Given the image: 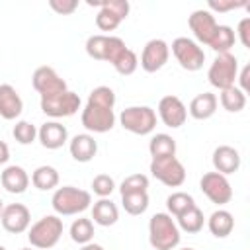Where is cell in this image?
<instances>
[{"instance_id": "cell-1", "label": "cell", "mask_w": 250, "mask_h": 250, "mask_svg": "<svg viewBox=\"0 0 250 250\" xmlns=\"http://www.w3.org/2000/svg\"><path fill=\"white\" fill-rule=\"evenodd\" d=\"M115 92L109 86H98L90 92L88 102L82 109L80 121L90 133H107L115 125Z\"/></svg>"}, {"instance_id": "cell-2", "label": "cell", "mask_w": 250, "mask_h": 250, "mask_svg": "<svg viewBox=\"0 0 250 250\" xmlns=\"http://www.w3.org/2000/svg\"><path fill=\"white\" fill-rule=\"evenodd\" d=\"M182 230L168 213H154L148 221V242L154 250H176Z\"/></svg>"}, {"instance_id": "cell-3", "label": "cell", "mask_w": 250, "mask_h": 250, "mask_svg": "<svg viewBox=\"0 0 250 250\" xmlns=\"http://www.w3.org/2000/svg\"><path fill=\"white\" fill-rule=\"evenodd\" d=\"M51 205L55 209V215L72 217V215L84 213L86 209L92 207V195L86 189H80L74 186H62V188L55 189V193L51 197Z\"/></svg>"}, {"instance_id": "cell-4", "label": "cell", "mask_w": 250, "mask_h": 250, "mask_svg": "<svg viewBox=\"0 0 250 250\" xmlns=\"http://www.w3.org/2000/svg\"><path fill=\"white\" fill-rule=\"evenodd\" d=\"M62 236V219L59 215H45L27 230V240L37 250L53 248Z\"/></svg>"}, {"instance_id": "cell-5", "label": "cell", "mask_w": 250, "mask_h": 250, "mask_svg": "<svg viewBox=\"0 0 250 250\" xmlns=\"http://www.w3.org/2000/svg\"><path fill=\"white\" fill-rule=\"evenodd\" d=\"M119 123L133 135H150L156 127V111L148 105H129L119 113Z\"/></svg>"}, {"instance_id": "cell-6", "label": "cell", "mask_w": 250, "mask_h": 250, "mask_svg": "<svg viewBox=\"0 0 250 250\" xmlns=\"http://www.w3.org/2000/svg\"><path fill=\"white\" fill-rule=\"evenodd\" d=\"M236 76H238V59L232 53H219L207 70L209 84L217 90L234 86Z\"/></svg>"}, {"instance_id": "cell-7", "label": "cell", "mask_w": 250, "mask_h": 250, "mask_svg": "<svg viewBox=\"0 0 250 250\" xmlns=\"http://www.w3.org/2000/svg\"><path fill=\"white\" fill-rule=\"evenodd\" d=\"M88 6L100 8V12L96 16V25H98L100 31H113V29H117L119 23L131 12V4L127 0H102V2L88 0Z\"/></svg>"}, {"instance_id": "cell-8", "label": "cell", "mask_w": 250, "mask_h": 250, "mask_svg": "<svg viewBox=\"0 0 250 250\" xmlns=\"http://www.w3.org/2000/svg\"><path fill=\"white\" fill-rule=\"evenodd\" d=\"M174 59L178 61V64L188 70V72H197L199 68H203L205 62V51L199 43H195L189 37H176L172 41L170 47Z\"/></svg>"}, {"instance_id": "cell-9", "label": "cell", "mask_w": 250, "mask_h": 250, "mask_svg": "<svg viewBox=\"0 0 250 250\" xmlns=\"http://www.w3.org/2000/svg\"><path fill=\"white\" fill-rule=\"evenodd\" d=\"M86 53L90 59L96 61H105V62H113L117 59V55L127 47L125 41L121 37L115 35H105V33H98V35H90L86 39Z\"/></svg>"}, {"instance_id": "cell-10", "label": "cell", "mask_w": 250, "mask_h": 250, "mask_svg": "<svg viewBox=\"0 0 250 250\" xmlns=\"http://www.w3.org/2000/svg\"><path fill=\"white\" fill-rule=\"evenodd\" d=\"M80 96L72 90H64L61 94H55V96H47V98H41L39 105H41V111L53 119H61V117H70L74 115L78 109H80Z\"/></svg>"}, {"instance_id": "cell-11", "label": "cell", "mask_w": 250, "mask_h": 250, "mask_svg": "<svg viewBox=\"0 0 250 250\" xmlns=\"http://www.w3.org/2000/svg\"><path fill=\"white\" fill-rule=\"evenodd\" d=\"M152 178L162 182L168 188H180L186 182V166L176 156H164V158H152L148 166Z\"/></svg>"}, {"instance_id": "cell-12", "label": "cell", "mask_w": 250, "mask_h": 250, "mask_svg": "<svg viewBox=\"0 0 250 250\" xmlns=\"http://www.w3.org/2000/svg\"><path fill=\"white\" fill-rule=\"evenodd\" d=\"M199 189L215 205H227L232 199V186L227 176L219 172H205L199 180Z\"/></svg>"}, {"instance_id": "cell-13", "label": "cell", "mask_w": 250, "mask_h": 250, "mask_svg": "<svg viewBox=\"0 0 250 250\" xmlns=\"http://www.w3.org/2000/svg\"><path fill=\"white\" fill-rule=\"evenodd\" d=\"M31 84H33L35 92L41 98L55 96V94H61V92L68 90L64 78H61V74L53 66H39V68H35L33 76H31Z\"/></svg>"}, {"instance_id": "cell-14", "label": "cell", "mask_w": 250, "mask_h": 250, "mask_svg": "<svg viewBox=\"0 0 250 250\" xmlns=\"http://www.w3.org/2000/svg\"><path fill=\"white\" fill-rule=\"evenodd\" d=\"M170 59V45L164 39H150L141 53V68L145 72H158Z\"/></svg>"}, {"instance_id": "cell-15", "label": "cell", "mask_w": 250, "mask_h": 250, "mask_svg": "<svg viewBox=\"0 0 250 250\" xmlns=\"http://www.w3.org/2000/svg\"><path fill=\"white\" fill-rule=\"evenodd\" d=\"M188 25H189V29H191V33L195 37V43H201V45H207V47H209L217 27H219L215 16L209 10H203V8L201 10H193L189 14Z\"/></svg>"}, {"instance_id": "cell-16", "label": "cell", "mask_w": 250, "mask_h": 250, "mask_svg": "<svg viewBox=\"0 0 250 250\" xmlns=\"http://www.w3.org/2000/svg\"><path fill=\"white\" fill-rule=\"evenodd\" d=\"M0 223H2L6 232L21 234L31 225V213L23 203H10V205H4L2 215H0Z\"/></svg>"}, {"instance_id": "cell-17", "label": "cell", "mask_w": 250, "mask_h": 250, "mask_svg": "<svg viewBox=\"0 0 250 250\" xmlns=\"http://www.w3.org/2000/svg\"><path fill=\"white\" fill-rule=\"evenodd\" d=\"M158 117L170 129H178L188 119V107L178 96H164L158 102Z\"/></svg>"}, {"instance_id": "cell-18", "label": "cell", "mask_w": 250, "mask_h": 250, "mask_svg": "<svg viewBox=\"0 0 250 250\" xmlns=\"http://www.w3.org/2000/svg\"><path fill=\"white\" fill-rule=\"evenodd\" d=\"M37 139H39L41 146H45L47 150H57L62 145H66L68 131H66V127L62 123H59L57 119H53V121H45L37 129Z\"/></svg>"}, {"instance_id": "cell-19", "label": "cell", "mask_w": 250, "mask_h": 250, "mask_svg": "<svg viewBox=\"0 0 250 250\" xmlns=\"http://www.w3.org/2000/svg\"><path fill=\"white\" fill-rule=\"evenodd\" d=\"M211 162H213L215 172H219V174H223V176H229V174L238 172L242 158H240V152H238L234 146H230V145H219V146L213 150Z\"/></svg>"}, {"instance_id": "cell-20", "label": "cell", "mask_w": 250, "mask_h": 250, "mask_svg": "<svg viewBox=\"0 0 250 250\" xmlns=\"http://www.w3.org/2000/svg\"><path fill=\"white\" fill-rule=\"evenodd\" d=\"M23 111V100L12 84H0V117L14 121Z\"/></svg>"}, {"instance_id": "cell-21", "label": "cell", "mask_w": 250, "mask_h": 250, "mask_svg": "<svg viewBox=\"0 0 250 250\" xmlns=\"http://www.w3.org/2000/svg\"><path fill=\"white\" fill-rule=\"evenodd\" d=\"M0 182H2V188L8 191V193H14V195H21L27 191L29 188V174L25 172V168L18 166V164H12V166H6L0 174Z\"/></svg>"}, {"instance_id": "cell-22", "label": "cell", "mask_w": 250, "mask_h": 250, "mask_svg": "<svg viewBox=\"0 0 250 250\" xmlns=\"http://www.w3.org/2000/svg\"><path fill=\"white\" fill-rule=\"evenodd\" d=\"M68 150L76 162H90L98 152V141L90 133H80L68 141Z\"/></svg>"}, {"instance_id": "cell-23", "label": "cell", "mask_w": 250, "mask_h": 250, "mask_svg": "<svg viewBox=\"0 0 250 250\" xmlns=\"http://www.w3.org/2000/svg\"><path fill=\"white\" fill-rule=\"evenodd\" d=\"M217 105H219L217 96H215L213 92H203V94H197V96L189 102L188 111H189V115H191L193 119L205 121V119H209V117L215 115Z\"/></svg>"}, {"instance_id": "cell-24", "label": "cell", "mask_w": 250, "mask_h": 250, "mask_svg": "<svg viewBox=\"0 0 250 250\" xmlns=\"http://www.w3.org/2000/svg\"><path fill=\"white\" fill-rule=\"evenodd\" d=\"M92 219H94L92 223L100 227H111L119 221V209L109 197H100L92 205Z\"/></svg>"}, {"instance_id": "cell-25", "label": "cell", "mask_w": 250, "mask_h": 250, "mask_svg": "<svg viewBox=\"0 0 250 250\" xmlns=\"http://www.w3.org/2000/svg\"><path fill=\"white\" fill-rule=\"evenodd\" d=\"M207 229L215 238H227L234 229V217L227 209H217L207 219Z\"/></svg>"}, {"instance_id": "cell-26", "label": "cell", "mask_w": 250, "mask_h": 250, "mask_svg": "<svg viewBox=\"0 0 250 250\" xmlns=\"http://www.w3.org/2000/svg\"><path fill=\"white\" fill-rule=\"evenodd\" d=\"M59 170L55 166H49V164H43V166H37L31 174V184L39 189V191H49V189H55L59 186Z\"/></svg>"}, {"instance_id": "cell-27", "label": "cell", "mask_w": 250, "mask_h": 250, "mask_svg": "<svg viewBox=\"0 0 250 250\" xmlns=\"http://www.w3.org/2000/svg\"><path fill=\"white\" fill-rule=\"evenodd\" d=\"M148 152L152 158L176 156V139L168 133H156L148 141Z\"/></svg>"}, {"instance_id": "cell-28", "label": "cell", "mask_w": 250, "mask_h": 250, "mask_svg": "<svg viewBox=\"0 0 250 250\" xmlns=\"http://www.w3.org/2000/svg\"><path fill=\"white\" fill-rule=\"evenodd\" d=\"M223 105V109H227L229 113H238L246 107V94L238 88V86H230L221 90V96L217 98Z\"/></svg>"}, {"instance_id": "cell-29", "label": "cell", "mask_w": 250, "mask_h": 250, "mask_svg": "<svg viewBox=\"0 0 250 250\" xmlns=\"http://www.w3.org/2000/svg\"><path fill=\"white\" fill-rule=\"evenodd\" d=\"M191 207H195V199L191 193H186V191H174L166 197V209H168V215L172 217H180L184 215L186 211H189Z\"/></svg>"}, {"instance_id": "cell-30", "label": "cell", "mask_w": 250, "mask_h": 250, "mask_svg": "<svg viewBox=\"0 0 250 250\" xmlns=\"http://www.w3.org/2000/svg\"><path fill=\"white\" fill-rule=\"evenodd\" d=\"M176 221H178V223H176L178 229L184 230V232H188V234H197V232L203 229V225H205L203 211H201L197 205L191 207L189 211H186L184 215H180Z\"/></svg>"}, {"instance_id": "cell-31", "label": "cell", "mask_w": 250, "mask_h": 250, "mask_svg": "<svg viewBox=\"0 0 250 250\" xmlns=\"http://www.w3.org/2000/svg\"><path fill=\"white\" fill-rule=\"evenodd\" d=\"M234 41H236V35H234V29L230 25H219L209 47L219 55V53H230V49L234 47Z\"/></svg>"}, {"instance_id": "cell-32", "label": "cell", "mask_w": 250, "mask_h": 250, "mask_svg": "<svg viewBox=\"0 0 250 250\" xmlns=\"http://www.w3.org/2000/svg\"><path fill=\"white\" fill-rule=\"evenodd\" d=\"M121 205L125 213L137 217L143 215L148 209V191H135V193H123L121 195Z\"/></svg>"}, {"instance_id": "cell-33", "label": "cell", "mask_w": 250, "mask_h": 250, "mask_svg": "<svg viewBox=\"0 0 250 250\" xmlns=\"http://www.w3.org/2000/svg\"><path fill=\"white\" fill-rule=\"evenodd\" d=\"M68 234H70V240L80 244V246L92 242V238H94V223H92V219H86V217L74 219V223L70 225Z\"/></svg>"}, {"instance_id": "cell-34", "label": "cell", "mask_w": 250, "mask_h": 250, "mask_svg": "<svg viewBox=\"0 0 250 250\" xmlns=\"http://www.w3.org/2000/svg\"><path fill=\"white\" fill-rule=\"evenodd\" d=\"M111 64H113V68H115L119 74L129 76V74H133V72L137 70V66H139V57H137V53H135L133 49L125 47V49L117 55V59H115Z\"/></svg>"}, {"instance_id": "cell-35", "label": "cell", "mask_w": 250, "mask_h": 250, "mask_svg": "<svg viewBox=\"0 0 250 250\" xmlns=\"http://www.w3.org/2000/svg\"><path fill=\"white\" fill-rule=\"evenodd\" d=\"M12 135L20 145H31L37 139V129H35L33 123H29L25 119H20V121H16L14 129H12Z\"/></svg>"}, {"instance_id": "cell-36", "label": "cell", "mask_w": 250, "mask_h": 250, "mask_svg": "<svg viewBox=\"0 0 250 250\" xmlns=\"http://www.w3.org/2000/svg\"><path fill=\"white\" fill-rule=\"evenodd\" d=\"M135 191H148V176L145 174H131L127 176L121 186H119V193H135Z\"/></svg>"}, {"instance_id": "cell-37", "label": "cell", "mask_w": 250, "mask_h": 250, "mask_svg": "<svg viewBox=\"0 0 250 250\" xmlns=\"http://www.w3.org/2000/svg\"><path fill=\"white\" fill-rule=\"evenodd\" d=\"M113 189H115V180L109 174H98L92 180V191L98 197H109L113 193Z\"/></svg>"}, {"instance_id": "cell-38", "label": "cell", "mask_w": 250, "mask_h": 250, "mask_svg": "<svg viewBox=\"0 0 250 250\" xmlns=\"http://www.w3.org/2000/svg\"><path fill=\"white\" fill-rule=\"evenodd\" d=\"M207 6H209V12L213 14V12H219V14H223V12H230V10H236V8H246L248 6V2L246 0H209L207 2Z\"/></svg>"}, {"instance_id": "cell-39", "label": "cell", "mask_w": 250, "mask_h": 250, "mask_svg": "<svg viewBox=\"0 0 250 250\" xmlns=\"http://www.w3.org/2000/svg\"><path fill=\"white\" fill-rule=\"evenodd\" d=\"M49 6L53 12H57L61 16H70L76 12L78 0H49Z\"/></svg>"}, {"instance_id": "cell-40", "label": "cell", "mask_w": 250, "mask_h": 250, "mask_svg": "<svg viewBox=\"0 0 250 250\" xmlns=\"http://www.w3.org/2000/svg\"><path fill=\"white\" fill-rule=\"evenodd\" d=\"M236 35L242 43V47L250 49V18H242L238 21V27H236Z\"/></svg>"}, {"instance_id": "cell-41", "label": "cell", "mask_w": 250, "mask_h": 250, "mask_svg": "<svg viewBox=\"0 0 250 250\" xmlns=\"http://www.w3.org/2000/svg\"><path fill=\"white\" fill-rule=\"evenodd\" d=\"M248 78H250V64H246V66L238 72V76H236V80L240 82L238 88H240L244 94H250V80H248Z\"/></svg>"}, {"instance_id": "cell-42", "label": "cell", "mask_w": 250, "mask_h": 250, "mask_svg": "<svg viewBox=\"0 0 250 250\" xmlns=\"http://www.w3.org/2000/svg\"><path fill=\"white\" fill-rule=\"evenodd\" d=\"M8 160H10V146L4 141H0V166L6 164Z\"/></svg>"}, {"instance_id": "cell-43", "label": "cell", "mask_w": 250, "mask_h": 250, "mask_svg": "<svg viewBox=\"0 0 250 250\" xmlns=\"http://www.w3.org/2000/svg\"><path fill=\"white\" fill-rule=\"evenodd\" d=\"M80 250H105V248L102 244H98V242H88V244H82Z\"/></svg>"}, {"instance_id": "cell-44", "label": "cell", "mask_w": 250, "mask_h": 250, "mask_svg": "<svg viewBox=\"0 0 250 250\" xmlns=\"http://www.w3.org/2000/svg\"><path fill=\"white\" fill-rule=\"evenodd\" d=\"M2 209H4V201L0 199V215H2Z\"/></svg>"}, {"instance_id": "cell-45", "label": "cell", "mask_w": 250, "mask_h": 250, "mask_svg": "<svg viewBox=\"0 0 250 250\" xmlns=\"http://www.w3.org/2000/svg\"><path fill=\"white\" fill-rule=\"evenodd\" d=\"M178 250H195V248H189V246H186V248H178Z\"/></svg>"}, {"instance_id": "cell-46", "label": "cell", "mask_w": 250, "mask_h": 250, "mask_svg": "<svg viewBox=\"0 0 250 250\" xmlns=\"http://www.w3.org/2000/svg\"><path fill=\"white\" fill-rule=\"evenodd\" d=\"M0 250H6V246H2V244H0Z\"/></svg>"}, {"instance_id": "cell-47", "label": "cell", "mask_w": 250, "mask_h": 250, "mask_svg": "<svg viewBox=\"0 0 250 250\" xmlns=\"http://www.w3.org/2000/svg\"><path fill=\"white\" fill-rule=\"evenodd\" d=\"M20 250H31V248H20Z\"/></svg>"}]
</instances>
